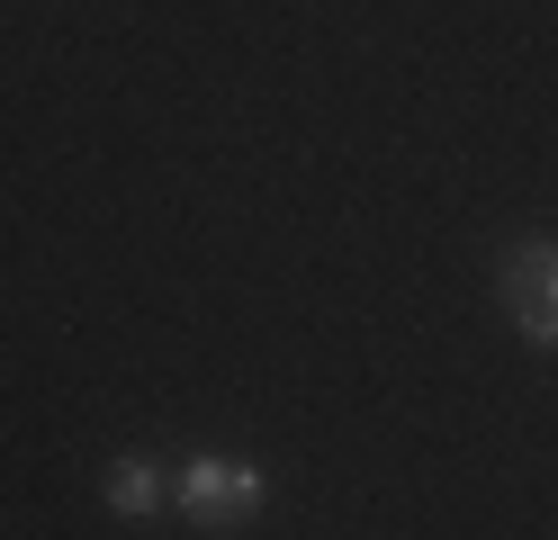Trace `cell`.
Listing matches in <instances>:
<instances>
[{"instance_id": "3957f363", "label": "cell", "mask_w": 558, "mask_h": 540, "mask_svg": "<svg viewBox=\"0 0 558 540\" xmlns=\"http://www.w3.org/2000/svg\"><path fill=\"white\" fill-rule=\"evenodd\" d=\"M109 504H118V514H154V504H162V468L154 459H118L109 468Z\"/></svg>"}, {"instance_id": "7a4b0ae2", "label": "cell", "mask_w": 558, "mask_h": 540, "mask_svg": "<svg viewBox=\"0 0 558 540\" xmlns=\"http://www.w3.org/2000/svg\"><path fill=\"white\" fill-rule=\"evenodd\" d=\"M496 288H505V307L532 343H558V243H513Z\"/></svg>"}, {"instance_id": "6da1fadb", "label": "cell", "mask_w": 558, "mask_h": 540, "mask_svg": "<svg viewBox=\"0 0 558 540\" xmlns=\"http://www.w3.org/2000/svg\"><path fill=\"white\" fill-rule=\"evenodd\" d=\"M171 504H181L198 531H243L270 504V478L243 468V459H190L181 478H171Z\"/></svg>"}]
</instances>
